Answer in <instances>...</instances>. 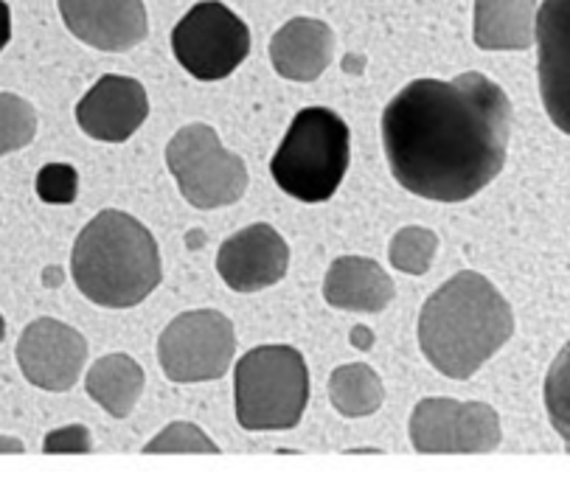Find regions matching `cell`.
Wrapping results in <instances>:
<instances>
[{"label": "cell", "mask_w": 570, "mask_h": 480, "mask_svg": "<svg viewBox=\"0 0 570 480\" xmlns=\"http://www.w3.org/2000/svg\"><path fill=\"white\" fill-rule=\"evenodd\" d=\"M512 118L505 90L483 74L416 79L383 112L391 175L416 197L464 203L503 172Z\"/></svg>", "instance_id": "cell-1"}, {"label": "cell", "mask_w": 570, "mask_h": 480, "mask_svg": "<svg viewBox=\"0 0 570 480\" xmlns=\"http://www.w3.org/2000/svg\"><path fill=\"white\" fill-rule=\"evenodd\" d=\"M514 334V312L481 273L464 270L441 284L419 315V346L435 371L470 380Z\"/></svg>", "instance_id": "cell-2"}, {"label": "cell", "mask_w": 570, "mask_h": 480, "mask_svg": "<svg viewBox=\"0 0 570 480\" xmlns=\"http://www.w3.org/2000/svg\"><path fill=\"white\" fill-rule=\"evenodd\" d=\"M79 293L107 310H130L160 284V251L155 236L124 212L96 214L79 234L71 256Z\"/></svg>", "instance_id": "cell-3"}, {"label": "cell", "mask_w": 570, "mask_h": 480, "mask_svg": "<svg viewBox=\"0 0 570 480\" xmlns=\"http://www.w3.org/2000/svg\"><path fill=\"white\" fill-rule=\"evenodd\" d=\"M352 158V133L330 107H304L289 124L271 172L284 194L301 203L335 197Z\"/></svg>", "instance_id": "cell-4"}, {"label": "cell", "mask_w": 570, "mask_h": 480, "mask_svg": "<svg viewBox=\"0 0 570 480\" xmlns=\"http://www.w3.org/2000/svg\"><path fill=\"white\" fill-rule=\"evenodd\" d=\"M234 391L245 430H293L309 402V371L293 346H259L236 365Z\"/></svg>", "instance_id": "cell-5"}, {"label": "cell", "mask_w": 570, "mask_h": 480, "mask_svg": "<svg viewBox=\"0 0 570 480\" xmlns=\"http://www.w3.org/2000/svg\"><path fill=\"white\" fill-rule=\"evenodd\" d=\"M166 164L183 197L203 212L236 203L247 192L245 160L225 149L217 129L208 124L177 129L166 147Z\"/></svg>", "instance_id": "cell-6"}, {"label": "cell", "mask_w": 570, "mask_h": 480, "mask_svg": "<svg viewBox=\"0 0 570 480\" xmlns=\"http://www.w3.org/2000/svg\"><path fill=\"white\" fill-rule=\"evenodd\" d=\"M177 62L200 82L230 77L250 53V29L219 0H203L188 9L171 31Z\"/></svg>", "instance_id": "cell-7"}, {"label": "cell", "mask_w": 570, "mask_h": 480, "mask_svg": "<svg viewBox=\"0 0 570 480\" xmlns=\"http://www.w3.org/2000/svg\"><path fill=\"white\" fill-rule=\"evenodd\" d=\"M236 354L234 323L217 310L177 315L158 340V360L171 382H212L225 376Z\"/></svg>", "instance_id": "cell-8"}, {"label": "cell", "mask_w": 570, "mask_h": 480, "mask_svg": "<svg viewBox=\"0 0 570 480\" xmlns=\"http://www.w3.org/2000/svg\"><path fill=\"white\" fill-rule=\"evenodd\" d=\"M503 439L500 417L487 402L422 399L413 408L411 441L422 455H483Z\"/></svg>", "instance_id": "cell-9"}, {"label": "cell", "mask_w": 570, "mask_h": 480, "mask_svg": "<svg viewBox=\"0 0 570 480\" xmlns=\"http://www.w3.org/2000/svg\"><path fill=\"white\" fill-rule=\"evenodd\" d=\"M85 363H88V343L68 323L40 317L20 334L18 365L26 380L42 391H71Z\"/></svg>", "instance_id": "cell-10"}, {"label": "cell", "mask_w": 570, "mask_h": 480, "mask_svg": "<svg viewBox=\"0 0 570 480\" xmlns=\"http://www.w3.org/2000/svg\"><path fill=\"white\" fill-rule=\"evenodd\" d=\"M289 247L276 228L265 223L247 225L223 242L217 270L236 293H259L287 276Z\"/></svg>", "instance_id": "cell-11"}, {"label": "cell", "mask_w": 570, "mask_h": 480, "mask_svg": "<svg viewBox=\"0 0 570 480\" xmlns=\"http://www.w3.org/2000/svg\"><path fill=\"white\" fill-rule=\"evenodd\" d=\"M534 40L540 96L551 121L570 135V0H542Z\"/></svg>", "instance_id": "cell-12"}, {"label": "cell", "mask_w": 570, "mask_h": 480, "mask_svg": "<svg viewBox=\"0 0 570 480\" xmlns=\"http://www.w3.org/2000/svg\"><path fill=\"white\" fill-rule=\"evenodd\" d=\"M59 14L77 40L99 51H130L149 31L144 0H59Z\"/></svg>", "instance_id": "cell-13"}, {"label": "cell", "mask_w": 570, "mask_h": 480, "mask_svg": "<svg viewBox=\"0 0 570 480\" xmlns=\"http://www.w3.org/2000/svg\"><path fill=\"white\" fill-rule=\"evenodd\" d=\"M149 99L141 82L107 74L77 105V121L85 135L105 144H121L147 121Z\"/></svg>", "instance_id": "cell-14"}, {"label": "cell", "mask_w": 570, "mask_h": 480, "mask_svg": "<svg viewBox=\"0 0 570 480\" xmlns=\"http://www.w3.org/2000/svg\"><path fill=\"white\" fill-rule=\"evenodd\" d=\"M335 59V31L315 18H293L273 35L271 62L278 77L315 82Z\"/></svg>", "instance_id": "cell-15"}, {"label": "cell", "mask_w": 570, "mask_h": 480, "mask_svg": "<svg viewBox=\"0 0 570 480\" xmlns=\"http://www.w3.org/2000/svg\"><path fill=\"white\" fill-rule=\"evenodd\" d=\"M396 287L374 258L341 256L332 262L324 278V298L330 306L346 312H383L394 301Z\"/></svg>", "instance_id": "cell-16"}, {"label": "cell", "mask_w": 570, "mask_h": 480, "mask_svg": "<svg viewBox=\"0 0 570 480\" xmlns=\"http://www.w3.org/2000/svg\"><path fill=\"white\" fill-rule=\"evenodd\" d=\"M537 0H475V46L525 51L534 46Z\"/></svg>", "instance_id": "cell-17"}, {"label": "cell", "mask_w": 570, "mask_h": 480, "mask_svg": "<svg viewBox=\"0 0 570 480\" xmlns=\"http://www.w3.org/2000/svg\"><path fill=\"white\" fill-rule=\"evenodd\" d=\"M147 376L130 354H107L88 371V396L112 419H127L141 399Z\"/></svg>", "instance_id": "cell-18"}, {"label": "cell", "mask_w": 570, "mask_h": 480, "mask_svg": "<svg viewBox=\"0 0 570 480\" xmlns=\"http://www.w3.org/2000/svg\"><path fill=\"white\" fill-rule=\"evenodd\" d=\"M330 399L341 417L360 419L380 410L385 399V388L374 369L363 363H352L332 374Z\"/></svg>", "instance_id": "cell-19"}, {"label": "cell", "mask_w": 570, "mask_h": 480, "mask_svg": "<svg viewBox=\"0 0 570 480\" xmlns=\"http://www.w3.org/2000/svg\"><path fill=\"white\" fill-rule=\"evenodd\" d=\"M435 251H439V236L428 228H419V225H411V228H402L400 234L391 239V264H394L400 273H407V276H424L430 267H433Z\"/></svg>", "instance_id": "cell-20"}, {"label": "cell", "mask_w": 570, "mask_h": 480, "mask_svg": "<svg viewBox=\"0 0 570 480\" xmlns=\"http://www.w3.org/2000/svg\"><path fill=\"white\" fill-rule=\"evenodd\" d=\"M546 410L551 428L570 452V340L557 354L546 376Z\"/></svg>", "instance_id": "cell-21"}, {"label": "cell", "mask_w": 570, "mask_h": 480, "mask_svg": "<svg viewBox=\"0 0 570 480\" xmlns=\"http://www.w3.org/2000/svg\"><path fill=\"white\" fill-rule=\"evenodd\" d=\"M37 135V112L26 99L0 94V155L29 147Z\"/></svg>", "instance_id": "cell-22"}, {"label": "cell", "mask_w": 570, "mask_h": 480, "mask_svg": "<svg viewBox=\"0 0 570 480\" xmlns=\"http://www.w3.org/2000/svg\"><path fill=\"white\" fill-rule=\"evenodd\" d=\"M144 452H149V455L153 452H212V455H217L219 447L191 422H171L144 447Z\"/></svg>", "instance_id": "cell-23"}, {"label": "cell", "mask_w": 570, "mask_h": 480, "mask_svg": "<svg viewBox=\"0 0 570 480\" xmlns=\"http://www.w3.org/2000/svg\"><path fill=\"white\" fill-rule=\"evenodd\" d=\"M79 194V175L73 166L68 164H48L46 169H40L37 175V197L42 203L66 205L73 203Z\"/></svg>", "instance_id": "cell-24"}, {"label": "cell", "mask_w": 570, "mask_h": 480, "mask_svg": "<svg viewBox=\"0 0 570 480\" xmlns=\"http://www.w3.org/2000/svg\"><path fill=\"white\" fill-rule=\"evenodd\" d=\"M46 452H90L94 444H90V433L82 428V424H73V428L53 430L51 435L42 444Z\"/></svg>", "instance_id": "cell-25"}, {"label": "cell", "mask_w": 570, "mask_h": 480, "mask_svg": "<svg viewBox=\"0 0 570 480\" xmlns=\"http://www.w3.org/2000/svg\"><path fill=\"white\" fill-rule=\"evenodd\" d=\"M12 40V12H9L7 0H0V51Z\"/></svg>", "instance_id": "cell-26"}, {"label": "cell", "mask_w": 570, "mask_h": 480, "mask_svg": "<svg viewBox=\"0 0 570 480\" xmlns=\"http://www.w3.org/2000/svg\"><path fill=\"white\" fill-rule=\"evenodd\" d=\"M0 452H26V447H23V441L0 439Z\"/></svg>", "instance_id": "cell-27"}, {"label": "cell", "mask_w": 570, "mask_h": 480, "mask_svg": "<svg viewBox=\"0 0 570 480\" xmlns=\"http://www.w3.org/2000/svg\"><path fill=\"white\" fill-rule=\"evenodd\" d=\"M3 337H7V321L0 315V343H3Z\"/></svg>", "instance_id": "cell-28"}]
</instances>
